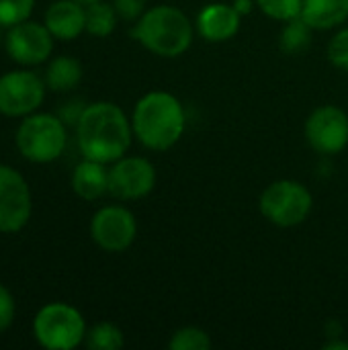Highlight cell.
Listing matches in <instances>:
<instances>
[{
    "label": "cell",
    "mask_w": 348,
    "mask_h": 350,
    "mask_svg": "<svg viewBox=\"0 0 348 350\" xmlns=\"http://www.w3.org/2000/svg\"><path fill=\"white\" fill-rule=\"evenodd\" d=\"M76 129V144L82 158L113 164L123 158L133 139L131 119L109 100L88 103Z\"/></svg>",
    "instance_id": "obj_1"
},
{
    "label": "cell",
    "mask_w": 348,
    "mask_h": 350,
    "mask_svg": "<svg viewBox=\"0 0 348 350\" xmlns=\"http://www.w3.org/2000/svg\"><path fill=\"white\" fill-rule=\"evenodd\" d=\"M84 345L90 350H119L123 349L125 338L119 326L111 322H98L86 330Z\"/></svg>",
    "instance_id": "obj_19"
},
{
    "label": "cell",
    "mask_w": 348,
    "mask_h": 350,
    "mask_svg": "<svg viewBox=\"0 0 348 350\" xmlns=\"http://www.w3.org/2000/svg\"><path fill=\"white\" fill-rule=\"evenodd\" d=\"M53 35L49 29L33 18L16 23L4 33V51L21 68H37L47 64L53 53Z\"/></svg>",
    "instance_id": "obj_8"
},
{
    "label": "cell",
    "mask_w": 348,
    "mask_h": 350,
    "mask_svg": "<svg viewBox=\"0 0 348 350\" xmlns=\"http://www.w3.org/2000/svg\"><path fill=\"white\" fill-rule=\"evenodd\" d=\"M260 213L277 228H295L308 219L314 207L310 189L297 180H275L271 183L258 201Z\"/></svg>",
    "instance_id": "obj_6"
},
{
    "label": "cell",
    "mask_w": 348,
    "mask_h": 350,
    "mask_svg": "<svg viewBox=\"0 0 348 350\" xmlns=\"http://www.w3.org/2000/svg\"><path fill=\"white\" fill-rule=\"evenodd\" d=\"M146 2L148 0H111L119 18L129 21V23H135L146 12Z\"/></svg>",
    "instance_id": "obj_27"
},
{
    "label": "cell",
    "mask_w": 348,
    "mask_h": 350,
    "mask_svg": "<svg viewBox=\"0 0 348 350\" xmlns=\"http://www.w3.org/2000/svg\"><path fill=\"white\" fill-rule=\"evenodd\" d=\"M185 109L180 100L164 90H152L144 94L131 115V127L135 139L154 152L170 150L185 133Z\"/></svg>",
    "instance_id": "obj_2"
},
{
    "label": "cell",
    "mask_w": 348,
    "mask_h": 350,
    "mask_svg": "<svg viewBox=\"0 0 348 350\" xmlns=\"http://www.w3.org/2000/svg\"><path fill=\"white\" fill-rule=\"evenodd\" d=\"M72 191L84 201H98L109 195V164L82 158L70 176Z\"/></svg>",
    "instance_id": "obj_15"
},
{
    "label": "cell",
    "mask_w": 348,
    "mask_h": 350,
    "mask_svg": "<svg viewBox=\"0 0 348 350\" xmlns=\"http://www.w3.org/2000/svg\"><path fill=\"white\" fill-rule=\"evenodd\" d=\"M4 33H6V29L0 27V47H4Z\"/></svg>",
    "instance_id": "obj_29"
},
{
    "label": "cell",
    "mask_w": 348,
    "mask_h": 350,
    "mask_svg": "<svg viewBox=\"0 0 348 350\" xmlns=\"http://www.w3.org/2000/svg\"><path fill=\"white\" fill-rule=\"evenodd\" d=\"M135 215L123 205H105L90 219V238L105 252H125L135 242Z\"/></svg>",
    "instance_id": "obj_10"
},
{
    "label": "cell",
    "mask_w": 348,
    "mask_h": 350,
    "mask_svg": "<svg viewBox=\"0 0 348 350\" xmlns=\"http://www.w3.org/2000/svg\"><path fill=\"white\" fill-rule=\"evenodd\" d=\"M43 25L55 41H74L86 31V6L78 0H53L45 8Z\"/></svg>",
    "instance_id": "obj_13"
},
{
    "label": "cell",
    "mask_w": 348,
    "mask_h": 350,
    "mask_svg": "<svg viewBox=\"0 0 348 350\" xmlns=\"http://www.w3.org/2000/svg\"><path fill=\"white\" fill-rule=\"evenodd\" d=\"M119 14L107 0L86 4V33L92 37H109L117 27Z\"/></svg>",
    "instance_id": "obj_18"
},
{
    "label": "cell",
    "mask_w": 348,
    "mask_h": 350,
    "mask_svg": "<svg viewBox=\"0 0 348 350\" xmlns=\"http://www.w3.org/2000/svg\"><path fill=\"white\" fill-rule=\"evenodd\" d=\"M314 31L336 29L348 18V0H304L299 14Z\"/></svg>",
    "instance_id": "obj_16"
},
{
    "label": "cell",
    "mask_w": 348,
    "mask_h": 350,
    "mask_svg": "<svg viewBox=\"0 0 348 350\" xmlns=\"http://www.w3.org/2000/svg\"><path fill=\"white\" fill-rule=\"evenodd\" d=\"M86 320L82 312L66 301H49L41 306L31 324L35 342L45 350H72L84 345Z\"/></svg>",
    "instance_id": "obj_5"
},
{
    "label": "cell",
    "mask_w": 348,
    "mask_h": 350,
    "mask_svg": "<svg viewBox=\"0 0 348 350\" xmlns=\"http://www.w3.org/2000/svg\"><path fill=\"white\" fill-rule=\"evenodd\" d=\"M86 105H88V103H84L82 98H68V100H64V103L55 109V115H57L68 127H76L78 121H80V117H82V113H84V109H86Z\"/></svg>",
    "instance_id": "obj_26"
},
{
    "label": "cell",
    "mask_w": 348,
    "mask_h": 350,
    "mask_svg": "<svg viewBox=\"0 0 348 350\" xmlns=\"http://www.w3.org/2000/svg\"><path fill=\"white\" fill-rule=\"evenodd\" d=\"M306 139L324 156L343 152L348 146V115L336 105L318 107L306 121Z\"/></svg>",
    "instance_id": "obj_12"
},
{
    "label": "cell",
    "mask_w": 348,
    "mask_h": 350,
    "mask_svg": "<svg viewBox=\"0 0 348 350\" xmlns=\"http://www.w3.org/2000/svg\"><path fill=\"white\" fill-rule=\"evenodd\" d=\"M35 0H0V27L8 29L31 18Z\"/></svg>",
    "instance_id": "obj_23"
},
{
    "label": "cell",
    "mask_w": 348,
    "mask_h": 350,
    "mask_svg": "<svg viewBox=\"0 0 348 350\" xmlns=\"http://www.w3.org/2000/svg\"><path fill=\"white\" fill-rule=\"evenodd\" d=\"M242 14L228 2H211L197 14V31L209 43H224L240 31Z\"/></svg>",
    "instance_id": "obj_14"
},
{
    "label": "cell",
    "mask_w": 348,
    "mask_h": 350,
    "mask_svg": "<svg viewBox=\"0 0 348 350\" xmlns=\"http://www.w3.org/2000/svg\"><path fill=\"white\" fill-rule=\"evenodd\" d=\"M82 64L72 55H53L45 64L43 80L51 92H70L82 80Z\"/></svg>",
    "instance_id": "obj_17"
},
{
    "label": "cell",
    "mask_w": 348,
    "mask_h": 350,
    "mask_svg": "<svg viewBox=\"0 0 348 350\" xmlns=\"http://www.w3.org/2000/svg\"><path fill=\"white\" fill-rule=\"evenodd\" d=\"M47 84L33 68H16L0 76V115L23 119L43 105Z\"/></svg>",
    "instance_id": "obj_7"
},
{
    "label": "cell",
    "mask_w": 348,
    "mask_h": 350,
    "mask_svg": "<svg viewBox=\"0 0 348 350\" xmlns=\"http://www.w3.org/2000/svg\"><path fill=\"white\" fill-rule=\"evenodd\" d=\"M78 2H80V4H84V6H86V4H92V2H98V0H78Z\"/></svg>",
    "instance_id": "obj_30"
},
{
    "label": "cell",
    "mask_w": 348,
    "mask_h": 350,
    "mask_svg": "<svg viewBox=\"0 0 348 350\" xmlns=\"http://www.w3.org/2000/svg\"><path fill=\"white\" fill-rule=\"evenodd\" d=\"M168 347L170 350H209L211 338L205 330H201L197 326H185L172 334Z\"/></svg>",
    "instance_id": "obj_21"
},
{
    "label": "cell",
    "mask_w": 348,
    "mask_h": 350,
    "mask_svg": "<svg viewBox=\"0 0 348 350\" xmlns=\"http://www.w3.org/2000/svg\"><path fill=\"white\" fill-rule=\"evenodd\" d=\"M328 59L338 70L348 72V27L340 29L328 43Z\"/></svg>",
    "instance_id": "obj_24"
},
{
    "label": "cell",
    "mask_w": 348,
    "mask_h": 350,
    "mask_svg": "<svg viewBox=\"0 0 348 350\" xmlns=\"http://www.w3.org/2000/svg\"><path fill=\"white\" fill-rule=\"evenodd\" d=\"M16 318V301L12 291L0 283V334L8 332Z\"/></svg>",
    "instance_id": "obj_25"
},
{
    "label": "cell",
    "mask_w": 348,
    "mask_h": 350,
    "mask_svg": "<svg viewBox=\"0 0 348 350\" xmlns=\"http://www.w3.org/2000/svg\"><path fill=\"white\" fill-rule=\"evenodd\" d=\"M254 4L271 18L287 23L297 18L304 8V0H254Z\"/></svg>",
    "instance_id": "obj_22"
},
{
    "label": "cell",
    "mask_w": 348,
    "mask_h": 350,
    "mask_svg": "<svg viewBox=\"0 0 348 350\" xmlns=\"http://www.w3.org/2000/svg\"><path fill=\"white\" fill-rule=\"evenodd\" d=\"M33 213L29 180L12 166L0 164V234H18Z\"/></svg>",
    "instance_id": "obj_9"
},
{
    "label": "cell",
    "mask_w": 348,
    "mask_h": 350,
    "mask_svg": "<svg viewBox=\"0 0 348 350\" xmlns=\"http://www.w3.org/2000/svg\"><path fill=\"white\" fill-rule=\"evenodd\" d=\"M156 187V168L148 158L123 156L109 164V195L119 201H135Z\"/></svg>",
    "instance_id": "obj_11"
},
{
    "label": "cell",
    "mask_w": 348,
    "mask_h": 350,
    "mask_svg": "<svg viewBox=\"0 0 348 350\" xmlns=\"http://www.w3.org/2000/svg\"><path fill=\"white\" fill-rule=\"evenodd\" d=\"M234 4V8L244 16V14H248L250 10H252V4H254V0H234L232 2Z\"/></svg>",
    "instance_id": "obj_28"
},
{
    "label": "cell",
    "mask_w": 348,
    "mask_h": 350,
    "mask_svg": "<svg viewBox=\"0 0 348 350\" xmlns=\"http://www.w3.org/2000/svg\"><path fill=\"white\" fill-rule=\"evenodd\" d=\"M14 146L31 164H51L62 158L68 146V125L55 113L35 111L18 121Z\"/></svg>",
    "instance_id": "obj_4"
},
{
    "label": "cell",
    "mask_w": 348,
    "mask_h": 350,
    "mask_svg": "<svg viewBox=\"0 0 348 350\" xmlns=\"http://www.w3.org/2000/svg\"><path fill=\"white\" fill-rule=\"evenodd\" d=\"M312 27L302 18H291L285 23L281 35H279V45L285 53H302L304 49H308L310 41H312Z\"/></svg>",
    "instance_id": "obj_20"
},
{
    "label": "cell",
    "mask_w": 348,
    "mask_h": 350,
    "mask_svg": "<svg viewBox=\"0 0 348 350\" xmlns=\"http://www.w3.org/2000/svg\"><path fill=\"white\" fill-rule=\"evenodd\" d=\"M133 39L148 51L162 57L183 55L193 43V23L176 6L158 4L146 8L131 29Z\"/></svg>",
    "instance_id": "obj_3"
}]
</instances>
